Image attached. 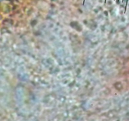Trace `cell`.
<instances>
[{
	"instance_id": "obj_3",
	"label": "cell",
	"mask_w": 129,
	"mask_h": 121,
	"mask_svg": "<svg viewBox=\"0 0 129 121\" xmlns=\"http://www.w3.org/2000/svg\"><path fill=\"white\" fill-rule=\"evenodd\" d=\"M106 1H108V0H106Z\"/></svg>"
},
{
	"instance_id": "obj_2",
	"label": "cell",
	"mask_w": 129,
	"mask_h": 121,
	"mask_svg": "<svg viewBox=\"0 0 129 121\" xmlns=\"http://www.w3.org/2000/svg\"><path fill=\"white\" fill-rule=\"evenodd\" d=\"M120 1H121V2H122V1H123V0H120Z\"/></svg>"
},
{
	"instance_id": "obj_1",
	"label": "cell",
	"mask_w": 129,
	"mask_h": 121,
	"mask_svg": "<svg viewBox=\"0 0 129 121\" xmlns=\"http://www.w3.org/2000/svg\"><path fill=\"white\" fill-rule=\"evenodd\" d=\"M123 1H125V3H126V2L127 1V0H123Z\"/></svg>"
}]
</instances>
